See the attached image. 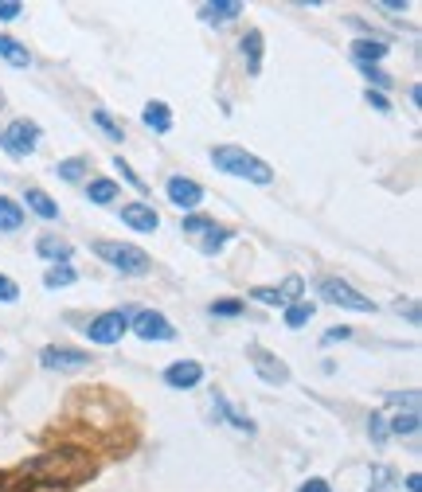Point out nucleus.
<instances>
[{"label":"nucleus","mask_w":422,"mask_h":492,"mask_svg":"<svg viewBox=\"0 0 422 492\" xmlns=\"http://www.w3.org/2000/svg\"><path fill=\"white\" fill-rule=\"evenodd\" d=\"M94 125H99V130H102L106 137H110V141H125V130H122V125H117L106 110H94Z\"/></svg>","instance_id":"27"},{"label":"nucleus","mask_w":422,"mask_h":492,"mask_svg":"<svg viewBox=\"0 0 422 492\" xmlns=\"http://www.w3.org/2000/svg\"><path fill=\"white\" fill-rule=\"evenodd\" d=\"M243 309H246L243 297H227V301H211L208 313H211V317H239Z\"/></svg>","instance_id":"28"},{"label":"nucleus","mask_w":422,"mask_h":492,"mask_svg":"<svg viewBox=\"0 0 422 492\" xmlns=\"http://www.w3.org/2000/svg\"><path fill=\"white\" fill-rule=\"evenodd\" d=\"M227 242H231V231H223V227H211V231L200 239V250H203V254H220Z\"/></svg>","instance_id":"25"},{"label":"nucleus","mask_w":422,"mask_h":492,"mask_svg":"<svg viewBox=\"0 0 422 492\" xmlns=\"http://www.w3.org/2000/svg\"><path fill=\"white\" fill-rule=\"evenodd\" d=\"M74 277H79V274H74L71 266H51V270L43 274V285H47V290H59V285H71Z\"/></svg>","instance_id":"26"},{"label":"nucleus","mask_w":422,"mask_h":492,"mask_svg":"<svg viewBox=\"0 0 422 492\" xmlns=\"http://www.w3.org/2000/svg\"><path fill=\"white\" fill-rule=\"evenodd\" d=\"M114 168H117V173H122V180H129V184H133L137 191H145V180H141V176L133 173V168H129V165H125V160H122V157H117V160H114Z\"/></svg>","instance_id":"37"},{"label":"nucleus","mask_w":422,"mask_h":492,"mask_svg":"<svg viewBox=\"0 0 422 492\" xmlns=\"http://www.w3.org/2000/svg\"><path fill=\"white\" fill-rule=\"evenodd\" d=\"M211 227H215V223H211V219H203V216H188V219L180 223V231H188V234H208Z\"/></svg>","instance_id":"34"},{"label":"nucleus","mask_w":422,"mask_h":492,"mask_svg":"<svg viewBox=\"0 0 422 492\" xmlns=\"http://www.w3.org/2000/svg\"><path fill=\"white\" fill-rule=\"evenodd\" d=\"M36 254H39V259H47L51 266H67L71 262V242L47 231V234H39V239H36Z\"/></svg>","instance_id":"12"},{"label":"nucleus","mask_w":422,"mask_h":492,"mask_svg":"<svg viewBox=\"0 0 422 492\" xmlns=\"http://www.w3.org/2000/svg\"><path fill=\"white\" fill-rule=\"evenodd\" d=\"M0 55H4L13 67H28L31 55H28V47H20L13 36H0Z\"/></svg>","instance_id":"24"},{"label":"nucleus","mask_w":422,"mask_h":492,"mask_svg":"<svg viewBox=\"0 0 422 492\" xmlns=\"http://www.w3.org/2000/svg\"><path fill=\"white\" fill-rule=\"evenodd\" d=\"M364 102L372 106L375 114H392V102H387V94H380V90H367V94H364Z\"/></svg>","instance_id":"36"},{"label":"nucleus","mask_w":422,"mask_h":492,"mask_svg":"<svg viewBox=\"0 0 422 492\" xmlns=\"http://www.w3.org/2000/svg\"><path fill=\"white\" fill-rule=\"evenodd\" d=\"M0 145H4L13 157H31L39 148V125L28 122V117H16V122L0 133Z\"/></svg>","instance_id":"5"},{"label":"nucleus","mask_w":422,"mask_h":492,"mask_svg":"<svg viewBox=\"0 0 422 492\" xmlns=\"http://www.w3.org/2000/svg\"><path fill=\"white\" fill-rule=\"evenodd\" d=\"M418 426H422V422H418V411H407V414H403V411H399V414H395V419H392V422H387V434L410 437V434H418Z\"/></svg>","instance_id":"23"},{"label":"nucleus","mask_w":422,"mask_h":492,"mask_svg":"<svg viewBox=\"0 0 422 492\" xmlns=\"http://www.w3.org/2000/svg\"><path fill=\"white\" fill-rule=\"evenodd\" d=\"M407 492H422V477H418V473L407 477Z\"/></svg>","instance_id":"43"},{"label":"nucleus","mask_w":422,"mask_h":492,"mask_svg":"<svg viewBox=\"0 0 422 492\" xmlns=\"http://www.w3.org/2000/svg\"><path fill=\"white\" fill-rule=\"evenodd\" d=\"M239 13H243L239 0H215V4H203L200 8V20H203V24L223 28V24H231V20H239Z\"/></svg>","instance_id":"13"},{"label":"nucleus","mask_w":422,"mask_h":492,"mask_svg":"<svg viewBox=\"0 0 422 492\" xmlns=\"http://www.w3.org/2000/svg\"><path fill=\"white\" fill-rule=\"evenodd\" d=\"M86 168H90V160H86V157H67V160H59V165H56V176L67 180V184H74V180L86 176Z\"/></svg>","instance_id":"21"},{"label":"nucleus","mask_w":422,"mask_h":492,"mask_svg":"<svg viewBox=\"0 0 422 492\" xmlns=\"http://www.w3.org/2000/svg\"><path fill=\"white\" fill-rule=\"evenodd\" d=\"M297 492H332V488H329V480H321V477H309V480H306V485H301Z\"/></svg>","instance_id":"41"},{"label":"nucleus","mask_w":422,"mask_h":492,"mask_svg":"<svg viewBox=\"0 0 422 492\" xmlns=\"http://www.w3.org/2000/svg\"><path fill=\"white\" fill-rule=\"evenodd\" d=\"M387 55V44L383 39H372V36H360L352 44V59L360 63V67H380V59Z\"/></svg>","instance_id":"14"},{"label":"nucleus","mask_w":422,"mask_h":492,"mask_svg":"<svg viewBox=\"0 0 422 492\" xmlns=\"http://www.w3.org/2000/svg\"><path fill=\"white\" fill-rule=\"evenodd\" d=\"M246 360H251V368L258 371V379L270 383V387H286L289 383V368L278 356H270L263 344H246Z\"/></svg>","instance_id":"7"},{"label":"nucleus","mask_w":422,"mask_h":492,"mask_svg":"<svg viewBox=\"0 0 422 492\" xmlns=\"http://www.w3.org/2000/svg\"><path fill=\"white\" fill-rule=\"evenodd\" d=\"M395 309H399V313H407V320H410V325H418V305H415V301H407V305L399 301Z\"/></svg>","instance_id":"42"},{"label":"nucleus","mask_w":422,"mask_h":492,"mask_svg":"<svg viewBox=\"0 0 422 492\" xmlns=\"http://www.w3.org/2000/svg\"><path fill=\"white\" fill-rule=\"evenodd\" d=\"M246 297H251V301H258V305H278V309H286L281 293H278V290H270V285H254V290L246 293Z\"/></svg>","instance_id":"31"},{"label":"nucleus","mask_w":422,"mask_h":492,"mask_svg":"<svg viewBox=\"0 0 422 492\" xmlns=\"http://www.w3.org/2000/svg\"><path fill=\"white\" fill-rule=\"evenodd\" d=\"M141 122H145L153 133H168V130H172V110H168V102H149L145 110H141Z\"/></svg>","instance_id":"16"},{"label":"nucleus","mask_w":422,"mask_h":492,"mask_svg":"<svg viewBox=\"0 0 422 492\" xmlns=\"http://www.w3.org/2000/svg\"><path fill=\"white\" fill-rule=\"evenodd\" d=\"M349 336H352V328L340 325V328H329V333L321 336V344H337V340H349Z\"/></svg>","instance_id":"40"},{"label":"nucleus","mask_w":422,"mask_h":492,"mask_svg":"<svg viewBox=\"0 0 422 492\" xmlns=\"http://www.w3.org/2000/svg\"><path fill=\"white\" fill-rule=\"evenodd\" d=\"M20 13H24V4H20V0H0V20H16Z\"/></svg>","instance_id":"39"},{"label":"nucleus","mask_w":422,"mask_h":492,"mask_svg":"<svg viewBox=\"0 0 422 492\" xmlns=\"http://www.w3.org/2000/svg\"><path fill=\"white\" fill-rule=\"evenodd\" d=\"M387 403L407 406V411H418V391H407V394H387Z\"/></svg>","instance_id":"38"},{"label":"nucleus","mask_w":422,"mask_h":492,"mask_svg":"<svg viewBox=\"0 0 422 492\" xmlns=\"http://www.w3.org/2000/svg\"><path fill=\"white\" fill-rule=\"evenodd\" d=\"M16 297H20V285L8 274H0V305H13Z\"/></svg>","instance_id":"35"},{"label":"nucleus","mask_w":422,"mask_h":492,"mask_svg":"<svg viewBox=\"0 0 422 492\" xmlns=\"http://www.w3.org/2000/svg\"><path fill=\"white\" fill-rule=\"evenodd\" d=\"M24 227V208H20L16 199H8V196H0V231L4 234H13Z\"/></svg>","instance_id":"19"},{"label":"nucleus","mask_w":422,"mask_h":492,"mask_svg":"<svg viewBox=\"0 0 422 492\" xmlns=\"http://www.w3.org/2000/svg\"><path fill=\"white\" fill-rule=\"evenodd\" d=\"M313 313H317V309H313V301H294V305H286V328H306L309 320H313Z\"/></svg>","instance_id":"22"},{"label":"nucleus","mask_w":422,"mask_h":492,"mask_svg":"<svg viewBox=\"0 0 422 492\" xmlns=\"http://www.w3.org/2000/svg\"><path fill=\"white\" fill-rule=\"evenodd\" d=\"M39 363L47 371H63V376H71V371H86L90 368V356H86L82 348H67V344H47L39 352Z\"/></svg>","instance_id":"6"},{"label":"nucleus","mask_w":422,"mask_h":492,"mask_svg":"<svg viewBox=\"0 0 422 492\" xmlns=\"http://www.w3.org/2000/svg\"><path fill=\"white\" fill-rule=\"evenodd\" d=\"M211 403H215V411H223V414H227V422H231V426H235V430H246V434H254V422H251V419H246V414L239 411V406H231V403H227V399H223V394H220V391H215V394H211Z\"/></svg>","instance_id":"20"},{"label":"nucleus","mask_w":422,"mask_h":492,"mask_svg":"<svg viewBox=\"0 0 422 492\" xmlns=\"http://www.w3.org/2000/svg\"><path fill=\"white\" fill-rule=\"evenodd\" d=\"M129 317H133V313H125V309H110V313H99V317H90V320L82 325V336L90 340V344L110 348V344H117V340L129 333Z\"/></svg>","instance_id":"4"},{"label":"nucleus","mask_w":422,"mask_h":492,"mask_svg":"<svg viewBox=\"0 0 422 492\" xmlns=\"http://www.w3.org/2000/svg\"><path fill=\"white\" fill-rule=\"evenodd\" d=\"M122 223H125V227L129 231H141V234H153L157 227H160V216H157V211L153 208H149V203H125V208H122Z\"/></svg>","instance_id":"11"},{"label":"nucleus","mask_w":422,"mask_h":492,"mask_svg":"<svg viewBox=\"0 0 422 492\" xmlns=\"http://www.w3.org/2000/svg\"><path fill=\"white\" fill-rule=\"evenodd\" d=\"M129 333H137L141 340H172L177 328H172V320L165 313H157V309H137V313L129 317Z\"/></svg>","instance_id":"8"},{"label":"nucleus","mask_w":422,"mask_h":492,"mask_svg":"<svg viewBox=\"0 0 422 492\" xmlns=\"http://www.w3.org/2000/svg\"><path fill=\"white\" fill-rule=\"evenodd\" d=\"M239 51H243V59H246V71H251V74L263 71V31H258V28L246 31V36L239 39Z\"/></svg>","instance_id":"15"},{"label":"nucleus","mask_w":422,"mask_h":492,"mask_svg":"<svg viewBox=\"0 0 422 492\" xmlns=\"http://www.w3.org/2000/svg\"><path fill=\"white\" fill-rule=\"evenodd\" d=\"M165 191H168V199L177 203V208H184V211H192V208H200V203H203V188L196 184V180H188V176H168Z\"/></svg>","instance_id":"10"},{"label":"nucleus","mask_w":422,"mask_h":492,"mask_svg":"<svg viewBox=\"0 0 422 492\" xmlns=\"http://www.w3.org/2000/svg\"><path fill=\"white\" fill-rule=\"evenodd\" d=\"M86 199L94 203V208H110V203L117 199V184L106 176H94L90 184H86Z\"/></svg>","instance_id":"18"},{"label":"nucleus","mask_w":422,"mask_h":492,"mask_svg":"<svg viewBox=\"0 0 422 492\" xmlns=\"http://www.w3.org/2000/svg\"><path fill=\"white\" fill-rule=\"evenodd\" d=\"M395 485V473L387 465H375L372 469V485H367V492H383V488H392Z\"/></svg>","instance_id":"32"},{"label":"nucleus","mask_w":422,"mask_h":492,"mask_svg":"<svg viewBox=\"0 0 422 492\" xmlns=\"http://www.w3.org/2000/svg\"><path fill=\"white\" fill-rule=\"evenodd\" d=\"M90 250L99 254V259H102L106 266H110V270H117V274L145 277L149 270H153L149 254L141 250V246H133V242H110V239H99V242H90Z\"/></svg>","instance_id":"2"},{"label":"nucleus","mask_w":422,"mask_h":492,"mask_svg":"<svg viewBox=\"0 0 422 492\" xmlns=\"http://www.w3.org/2000/svg\"><path fill=\"white\" fill-rule=\"evenodd\" d=\"M24 199H28V208L36 211L39 219H47V223H56V219H59V203L51 199L43 188H28V196H24Z\"/></svg>","instance_id":"17"},{"label":"nucleus","mask_w":422,"mask_h":492,"mask_svg":"<svg viewBox=\"0 0 422 492\" xmlns=\"http://www.w3.org/2000/svg\"><path fill=\"white\" fill-rule=\"evenodd\" d=\"M200 379H203V363L196 360H177L165 368V383L172 391H192V387H200Z\"/></svg>","instance_id":"9"},{"label":"nucleus","mask_w":422,"mask_h":492,"mask_svg":"<svg viewBox=\"0 0 422 492\" xmlns=\"http://www.w3.org/2000/svg\"><path fill=\"white\" fill-rule=\"evenodd\" d=\"M317 293L324 305H337V309H349V313H375V301L367 293H360L356 285L340 282V277H321L317 282Z\"/></svg>","instance_id":"3"},{"label":"nucleus","mask_w":422,"mask_h":492,"mask_svg":"<svg viewBox=\"0 0 422 492\" xmlns=\"http://www.w3.org/2000/svg\"><path fill=\"white\" fill-rule=\"evenodd\" d=\"M211 165L227 176H239V180H251V184H270L274 180V168L266 165L263 157L246 153L239 145H215L211 148Z\"/></svg>","instance_id":"1"},{"label":"nucleus","mask_w":422,"mask_h":492,"mask_svg":"<svg viewBox=\"0 0 422 492\" xmlns=\"http://www.w3.org/2000/svg\"><path fill=\"white\" fill-rule=\"evenodd\" d=\"M367 437H372L375 445L387 442V419H383V414H372V419H367Z\"/></svg>","instance_id":"33"},{"label":"nucleus","mask_w":422,"mask_h":492,"mask_svg":"<svg viewBox=\"0 0 422 492\" xmlns=\"http://www.w3.org/2000/svg\"><path fill=\"white\" fill-rule=\"evenodd\" d=\"M301 290H306V282L294 274V277H286V282L278 285V293H281V301L286 305H294V301H301Z\"/></svg>","instance_id":"30"},{"label":"nucleus","mask_w":422,"mask_h":492,"mask_svg":"<svg viewBox=\"0 0 422 492\" xmlns=\"http://www.w3.org/2000/svg\"><path fill=\"white\" fill-rule=\"evenodd\" d=\"M360 74H364V79H367V90H372V87H375V90H380V94H383L387 87H392V74H387L383 67H360Z\"/></svg>","instance_id":"29"}]
</instances>
